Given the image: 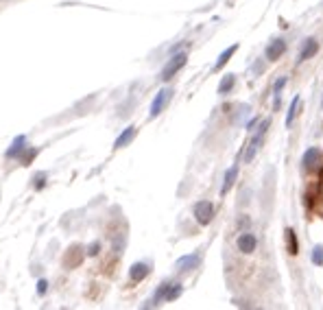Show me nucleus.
I'll use <instances>...</instances> for the list:
<instances>
[{
    "mask_svg": "<svg viewBox=\"0 0 323 310\" xmlns=\"http://www.w3.org/2000/svg\"><path fill=\"white\" fill-rule=\"evenodd\" d=\"M232 86H234V77H225V79H223V83H221V88H218V92H221V94H225V92H227Z\"/></svg>",
    "mask_w": 323,
    "mask_h": 310,
    "instance_id": "nucleus-16",
    "label": "nucleus"
},
{
    "mask_svg": "<svg viewBox=\"0 0 323 310\" xmlns=\"http://www.w3.org/2000/svg\"><path fill=\"white\" fill-rule=\"evenodd\" d=\"M297 107H299V98H295L293 105H291V111H288V116H286V125H291V123H293L295 114H297Z\"/></svg>",
    "mask_w": 323,
    "mask_h": 310,
    "instance_id": "nucleus-15",
    "label": "nucleus"
},
{
    "mask_svg": "<svg viewBox=\"0 0 323 310\" xmlns=\"http://www.w3.org/2000/svg\"><path fill=\"white\" fill-rule=\"evenodd\" d=\"M199 265V256H186V258H181L179 262H177V269L179 271H188V269H193V266Z\"/></svg>",
    "mask_w": 323,
    "mask_h": 310,
    "instance_id": "nucleus-7",
    "label": "nucleus"
},
{
    "mask_svg": "<svg viewBox=\"0 0 323 310\" xmlns=\"http://www.w3.org/2000/svg\"><path fill=\"white\" fill-rule=\"evenodd\" d=\"M236 175H238V166H232L227 171V175H225V184H223V195L229 190V188L234 186V179H236Z\"/></svg>",
    "mask_w": 323,
    "mask_h": 310,
    "instance_id": "nucleus-10",
    "label": "nucleus"
},
{
    "mask_svg": "<svg viewBox=\"0 0 323 310\" xmlns=\"http://www.w3.org/2000/svg\"><path fill=\"white\" fill-rule=\"evenodd\" d=\"M312 260H315V265H321V247L315 249V256H312Z\"/></svg>",
    "mask_w": 323,
    "mask_h": 310,
    "instance_id": "nucleus-17",
    "label": "nucleus"
},
{
    "mask_svg": "<svg viewBox=\"0 0 323 310\" xmlns=\"http://www.w3.org/2000/svg\"><path fill=\"white\" fill-rule=\"evenodd\" d=\"M194 217H196V221H199L201 225H208L210 221H212V217H214L212 203H210V201H201V203H196L194 205Z\"/></svg>",
    "mask_w": 323,
    "mask_h": 310,
    "instance_id": "nucleus-1",
    "label": "nucleus"
},
{
    "mask_svg": "<svg viewBox=\"0 0 323 310\" xmlns=\"http://www.w3.org/2000/svg\"><path fill=\"white\" fill-rule=\"evenodd\" d=\"M234 53H236V46H232V48H227V50H225V53H223V55H221V57H218V62H216V66H214V70H221V68H223V66H225V64H227V59H229V57H232V55H234Z\"/></svg>",
    "mask_w": 323,
    "mask_h": 310,
    "instance_id": "nucleus-12",
    "label": "nucleus"
},
{
    "mask_svg": "<svg viewBox=\"0 0 323 310\" xmlns=\"http://www.w3.org/2000/svg\"><path fill=\"white\" fill-rule=\"evenodd\" d=\"M286 243H288V251L295 256V253H297V238H295L293 229H288V232H286Z\"/></svg>",
    "mask_w": 323,
    "mask_h": 310,
    "instance_id": "nucleus-13",
    "label": "nucleus"
},
{
    "mask_svg": "<svg viewBox=\"0 0 323 310\" xmlns=\"http://www.w3.org/2000/svg\"><path fill=\"white\" fill-rule=\"evenodd\" d=\"M171 96H172V92H171V90H162V92H157L155 101H153V105H151V118H155V116H160V114H162L164 107H166V105H168V101H171Z\"/></svg>",
    "mask_w": 323,
    "mask_h": 310,
    "instance_id": "nucleus-3",
    "label": "nucleus"
},
{
    "mask_svg": "<svg viewBox=\"0 0 323 310\" xmlns=\"http://www.w3.org/2000/svg\"><path fill=\"white\" fill-rule=\"evenodd\" d=\"M315 53H317V42L315 40H308V44L303 46L301 55H299V62H303V59H310Z\"/></svg>",
    "mask_w": 323,
    "mask_h": 310,
    "instance_id": "nucleus-8",
    "label": "nucleus"
},
{
    "mask_svg": "<svg viewBox=\"0 0 323 310\" xmlns=\"http://www.w3.org/2000/svg\"><path fill=\"white\" fill-rule=\"evenodd\" d=\"M22 144H24V138H22V135H20V138H18L16 142H13V149H9V151H7L9 157H13V155H16V153H20V151H22Z\"/></svg>",
    "mask_w": 323,
    "mask_h": 310,
    "instance_id": "nucleus-14",
    "label": "nucleus"
},
{
    "mask_svg": "<svg viewBox=\"0 0 323 310\" xmlns=\"http://www.w3.org/2000/svg\"><path fill=\"white\" fill-rule=\"evenodd\" d=\"M133 135H135V127H127V129H125V133H120V135H118V140H116L114 147H116V149L127 147L131 140H133Z\"/></svg>",
    "mask_w": 323,
    "mask_h": 310,
    "instance_id": "nucleus-6",
    "label": "nucleus"
},
{
    "mask_svg": "<svg viewBox=\"0 0 323 310\" xmlns=\"http://www.w3.org/2000/svg\"><path fill=\"white\" fill-rule=\"evenodd\" d=\"M284 48H286V44H284V42H282V40H275V42H273V44H271V46H269V48H266V57H269V59H271V62H273V59H278V57H280V55H282V53H284Z\"/></svg>",
    "mask_w": 323,
    "mask_h": 310,
    "instance_id": "nucleus-5",
    "label": "nucleus"
},
{
    "mask_svg": "<svg viewBox=\"0 0 323 310\" xmlns=\"http://www.w3.org/2000/svg\"><path fill=\"white\" fill-rule=\"evenodd\" d=\"M238 249H240L242 253H251L256 249V238L251 236V234H242V236L238 238Z\"/></svg>",
    "mask_w": 323,
    "mask_h": 310,
    "instance_id": "nucleus-4",
    "label": "nucleus"
},
{
    "mask_svg": "<svg viewBox=\"0 0 323 310\" xmlns=\"http://www.w3.org/2000/svg\"><path fill=\"white\" fill-rule=\"evenodd\" d=\"M317 157H319V151H317V149H310V151L303 155V166L312 168V166H315V162H317Z\"/></svg>",
    "mask_w": 323,
    "mask_h": 310,
    "instance_id": "nucleus-11",
    "label": "nucleus"
},
{
    "mask_svg": "<svg viewBox=\"0 0 323 310\" xmlns=\"http://www.w3.org/2000/svg\"><path fill=\"white\" fill-rule=\"evenodd\" d=\"M147 273H149V266L147 265H133V269H131V280L138 282V280L147 278Z\"/></svg>",
    "mask_w": 323,
    "mask_h": 310,
    "instance_id": "nucleus-9",
    "label": "nucleus"
},
{
    "mask_svg": "<svg viewBox=\"0 0 323 310\" xmlns=\"http://www.w3.org/2000/svg\"><path fill=\"white\" fill-rule=\"evenodd\" d=\"M44 290H46V282L42 280V282H40V293H44Z\"/></svg>",
    "mask_w": 323,
    "mask_h": 310,
    "instance_id": "nucleus-18",
    "label": "nucleus"
},
{
    "mask_svg": "<svg viewBox=\"0 0 323 310\" xmlns=\"http://www.w3.org/2000/svg\"><path fill=\"white\" fill-rule=\"evenodd\" d=\"M186 53H179V55H175V57L171 59V62H168V66L166 68H164V72H162V79L164 81H168V79H172V74L177 72V70L179 68H184V64H186Z\"/></svg>",
    "mask_w": 323,
    "mask_h": 310,
    "instance_id": "nucleus-2",
    "label": "nucleus"
}]
</instances>
